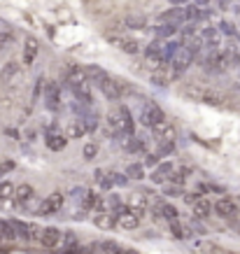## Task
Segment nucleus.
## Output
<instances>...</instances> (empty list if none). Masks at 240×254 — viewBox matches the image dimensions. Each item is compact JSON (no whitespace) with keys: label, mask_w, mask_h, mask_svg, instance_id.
Instances as JSON below:
<instances>
[{"label":"nucleus","mask_w":240,"mask_h":254,"mask_svg":"<svg viewBox=\"0 0 240 254\" xmlns=\"http://www.w3.org/2000/svg\"><path fill=\"white\" fill-rule=\"evenodd\" d=\"M93 224L98 226V229H115V215L112 212H96L93 215Z\"/></svg>","instance_id":"obj_30"},{"label":"nucleus","mask_w":240,"mask_h":254,"mask_svg":"<svg viewBox=\"0 0 240 254\" xmlns=\"http://www.w3.org/2000/svg\"><path fill=\"white\" fill-rule=\"evenodd\" d=\"M63 203H65V196H63L61 191H52V193H49V196H47V198L38 205L35 215H38V217L56 215V212H61V210H63Z\"/></svg>","instance_id":"obj_6"},{"label":"nucleus","mask_w":240,"mask_h":254,"mask_svg":"<svg viewBox=\"0 0 240 254\" xmlns=\"http://www.w3.org/2000/svg\"><path fill=\"white\" fill-rule=\"evenodd\" d=\"M7 135H9V138H19V133L12 131V128H7Z\"/></svg>","instance_id":"obj_54"},{"label":"nucleus","mask_w":240,"mask_h":254,"mask_svg":"<svg viewBox=\"0 0 240 254\" xmlns=\"http://www.w3.org/2000/svg\"><path fill=\"white\" fill-rule=\"evenodd\" d=\"M84 193H86L84 187H75V189H70V196H72V198H77V200L84 198Z\"/></svg>","instance_id":"obj_50"},{"label":"nucleus","mask_w":240,"mask_h":254,"mask_svg":"<svg viewBox=\"0 0 240 254\" xmlns=\"http://www.w3.org/2000/svg\"><path fill=\"white\" fill-rule=\"evenodd\" d=\"M16 229V238L21 240V243H31V224L28 222H21V219H12Z\"/></svg>","instance_id":"obj_32"},{"label":"nucleus","mask_w":240,"mask_h":254,"mask_svg":"<svg viewBox=\"0 0 240 254\" xmlns=\"http://www.w3.org/2000/svg\"><path fill=\"white\" fill-rule=\"evenodd\" d=\"M161 193L166 196V198H182V193H184V187L182 185H175V182H166V185H161Z\"/></svg>","instance_id":"obj_35"},{"label":"nucleus","mask_w":240,"mask_h":254,"mask_svg":"<svg viewBox=\"0 0 240 254\" xmlns=\"http://www.w3.org/2000/svg\"><path fill=\"white\" fill-rule=\"evenodd\" d=\"M124 173H126V177H128V180H135V182H140V180H145V175H147V168H145V163L135 161V163H128Z\"/></svg>","instance_id":"obj_29"},{"label":"nucleus","mask_w":240,"mask_h":254,"mask_svg":"<svg viewBox=\"0 0 240 254\" xmlns=\"http://www.w3.org/2000/svg\"><path fill=\"white\" fill-rule=\"evenodd\" d=\"M191 2H194L196 7H210L212 5V0H191Z\"/></svg>","instance_id":"obj_51"},{"label":"nucleus","mask_w":240,"mask_h":254,"mask_svg":"<svg viewBox=\"0 0 240 254\" xmlns=\"http://www.w3.org/2000/svg\"><path fill=\"white\" fill-rule=\"evenodd\" d=\"M189 2H191V0H171V5H180V7H182V5H189Z\"/></svg>","instance_id":"obj_53"},{"label":"nucleus","mask_w":240,"mask_h":254,"mask_svg":"<svg viewBox=\"0 0 240 254\" xmlns=\"http://www.w3.org/2000/svg\"><path fill=\"white\" fill-rule=\"evenodd\" d=\"M191 63H196V56L186 49V47H180L175 59L171 61V79H180L186 70L191 68Z\"/></svg>","instance_id":"obj_4"},{"label":"nucleus","mask_w":240,"mask_h":254,"mask_svg":"<svg viewBox=\"0 0 240 254\" xmlns=\"http://www.w3.org/2000/svg\"><path fill=\"white\" fill-rule=\"evenodd\" d=\"M212 212H215L219 219H233V217L240 212V208L231 196H219V198L212 203Z\"/></svg>","instance_id":"obj_8"},{"label":"nucleus","mask_w":240,"mask_h":254,"mask_svg":"<svg viewBox=\"0 0 240 254\" xmlns=\"http://www.w3.org/2000/svg\"><path fill=\"white\" fill-rule=\"evenodd\" d=\"M65 135H68L70 140H79L86 135V128H84V122L82 119H72V122L65 126Z\"/></svg>","instance_id":"obj_26"},{"label":"nucleus","mask_w":240,"mask_h":254,"mask_svg":"<svg viewBox=\"0 0 240 254\" xmlns=\"http://www.w3.org/2000/svg\"><path fill=\"white\" fill-rule=\"evenodd\" d=\"M191 229H194L196 233H201V236H205V233H208V229H205V226L201 224V219H196V217H194V222H191Z\"/></svg>","instance_id":"obj_49"},{"label":"nucleus","mask_w":240,"mask_h":254,"mask_svg":"<svg viewBox=\"0 0 240 254\" xmlns=\"http://www.w3.org/2000/svg\"><path fill=\"white\" fill-rule=\"evenodd\" d=\"M61 238H63V229H59V226H42L38 243L45 247V250H59Z\"/></svg>","instance_id":"obj_9"},{"label":"nucleus","mask_w":240,"mask_h":254,"mask_svg":"<svg viewBox=\"0 0 240 254\" xmlns=\"http://www.w3.org/2000/svg\"><path fill=\"white\" fill-rule=\"evenodd\" d=\"M198 35H201L203 40L219 38V28H217V23H210V26H201V28H198Z\"/></svg>","instance_id":"obj_39"},{"label":"nucleus","mask_w":240,"mask_h":254,"mask_svg":"<svg viewBox=\"0 0 240 254\" xmlns=\"http://www.w3.org/2000/svg\"><path fill=\"white\" fill-rule=\"evenodd\" d=\"M38 52H40L38 40H35V38H26V42H23V54H21L23 65H33V61L38 59Z\"/></svg>","instance_id":"obj_20"},{"label":"nucleus","mask_w":240,"mask_h":254,"mask_svg":"<svg viewBox=\"0 0 240 254\" xmlns=\"http://www.w3.org/2000/svg\"><path fill=\"white\" fill-rule=\"evenodd\" d=\"M149 82H152L156 89H166V86H168V82H171V77H168L166 68H156L154 72L149 75Z\"/></svg>","instance_id":"obj_31"},{"label":"nucleus","mask_w":240,"mask_h":254,"mask_svg":"<svg viewBox=\"0 0 240 254\" xmlns=\"http://www.w3.org/2000/svg\"><path fill=\"white\" fill-rule=\"evenodd\" d=\"M201 103H208V105H219V103H222V93L212 91V89H205V91H203Z\"/></svg>","instance_id":"obj_40"},{"label":"nucleus","mask_w":240,"mask_h":254,"mask_svg":"<svg viewBox=\"0 0 240 254\" xmlns=\"http://www.w3.org/2000/svg\"><path fill=\"white\" fill-rule=\"evenodd\" d=\"M203 91H205V89H201V86H186V89H184V93L191 100H201L203 98Z\"/></svg>","instance_id":"obj_44"},{"label":"nucleus","mask_w":240,"mask_h":254,"mask_svg":"<svg viewBox=\"0 0 240 254\" xmlns=\"http://www.w3.org/2000/svg\"><path fill=\"white\" fill-rule=\"evenodd\" d=\"M201 196H203V193H198V191H184V193H182V200H184L186 205L191 208V205H194V203L201 198Z\"/></svg>","instance_id":"obj_46"},{"label":"nucleus","mask_w":240,"mask_h":254,"mask_svg":"<svg viewBox=\"0 0 240 254\" xmlns=\"http://www.w3.org/2000/svg\"><path fill=\"white\" fill-rule=\"evenodd\" d=\"M138 122L142 124L145 128H149V131H152L154 126H159V124L166 122V112H163V110L159 108L156 103H152V100H149V103H145V105L140 108Z\"/></svg>","instance_id":"obj_3"},{"label":"nucleus","mask_w":240,"mask_h":254,"mask_svg":"<svg viewBox=\"0 0 240 254\" xmlns=\"http://www.w3.org/2000/svg\"><path fill=\"white\" fill-rule=\"evenodd\" d=\"M93 180H96V185L101 187V191H112L115 189V180H112V173L110 170H93Z\"/></svg>","instance_id":"obj_22"},{"label":"nucleus","mask_w":240,"mask_h":254,"mask_svg":"<svg viewBox=\"0 0 240 254\" xmlns=\"http://www.w3.org/2000/svg\"><path fill=\"white\" fill-rule=\"evenodd\" d=\"M98 89H101L103 96H105L108 100H112V103H119V100L124 98V84H119V82L112 79L110 75L98 84Z\"/></svg>","instance_id":"obj_10"},{"label":"nucleus","mask_w":240,"mask_h":254,"mask_svg":"<svg viewBox=\"0 0 240 254\" xmlns=\"http://www.w3.org/2000/svg\"><path fill=\"white\" fill-rule=\"evenodd\" d=\"M161 161V156L156 154V152H147V156H145V168H149V166H156V163Z\"/></svg>","instance_id":"obj_47"},{"label":"nucleus","mask_w":240,"mask_h":254,"mask_svg":"<svg viewBox=\"0 0 240 254\" xmlns=\"http://www.w3.org/2000/svg\"><path fill=\"white\" fill-rule=\"evenodd\" d=\"M45 145H47V149H52V152H61V149H65V145H68V135H65V131H61V126L56 122L47 126Z\"/></svg>","instance_id":"obj_5"},{"label":"nucleus","mask_w":240,"mask_h":254,"mask_svg":"<svg viewBox=\"0 0 240 254\" xmlns=\"http://www.w3.org/2000/svg\"><path fill=\"white\" fill-rule=\"evenodd\" d=\"M222 54L226 61V70H236L240 65V45H236V40L226 38V45L222 47Z\"/></svg>","instance_id":"obj_11"},{"label":"nucleus","mask_w":240,"mask_h":254,"mask_svg":"<svg viewBox=\"0 0 240 254\" xmlns=\"http://www.w3.org/2000/svg\"><path fill=\"white\" fill-rule=\"evenodd\" d=\"M196 191L198 193H224V189L217 185H210V182H198V185H196Z\"/></svg>","instance_id":"obj_41"},{"label":"nucleus","mask_w":240,"mask_h":254,"mask_svg":"<svg viewBox=\"0 0 240 254\" xmlns=\"http://www.w3.org/2000/svg\"><path fill=\"white\" fill-rule=\"evenodd\" d=\"M171 233L178 240H189L194 231H191V226H189V224H182L180 219H175V222H171Z\"/></svg>","instance_id":"obj_28"},{"label":"nucleus","mask_w":240,"mask_h":254,"mask_svg":"<svg viewBox=\"0 0 240 254\" xmlns=\"http://www.w3.org/2000/svg\"><path fill=\"white\" fill-rule=\"evenodd\" d=\"M152 135H154V140L156 142H161V140H175V135H178V133H175V128H173L171 124H159V126H154V128H152Z\"/></svg>","instance_id":"obj_25"},{"label":"nucleus","mask_w":240,"mask_h":254,"mask_svg":"<svg viewBox=\"0 0 240 254\" xmlns=\"http://www.w3.org/2000/svg\"><path fill=\"white\" fill-rule=\"evenodd\" d=\"M42 89H45V77H38L35 79V89H33V105L42 98Z\"/></svg>","instance_id":"obj_43"},{"label":"nucleus","mask_w":240,"mask_h":254,"mask_svg":"<svg viewBox=\"0 0 240 254\" xmlns=\"http://www.w3.org/2000/svg\"><path fill=\"white\" fill-rule=\"evenodd\" d=\"M0 208H16L14 185L9 180H0Z\"/></svg>","instance_id":"obj_18"},{"label":"nucleus","mask_w":240,"mask_h":254,"mask_svg":"<svg viewBox=\"0 0 240 254\" xmlns=\"http://www.w3.org/2000/svg\"><path fill=\"white\" fill-rule=\"evenodd\" d=\"M126 205L131 208V212H135V215L142 219V217L147 215V191H133L131 196H128V200H126Z\"/></svg>","instance_id":"obj_13"},{"label":"nucleus","mask_w":240,"mask_h":254,"mask_svg":"<svg viewBox=\"0 0 240 254\" xmlns=\"http://www.w3.org/2000/svg\"><path fill=\"white\" fill-rule=\"evenodd\" d=\"M42 98H45V108L49 110V112H59V110L63 108V89H61V82H56V79H45Z\"/></svg>","instance_id":"obj_2"},{"label":"nucleus","mask_w":240,"mask_h":254,"mask_svg":"<svg viewBox=\"0 0 240 254\" xmlns=\"http://www.w3.org/2000/svg\"><path fill=\"white\" fill-rule=\"evenodd\" d=\"M86 68V75H89V82H91V84H101L103 79L108 77V72H105V70L101 68V65H84Z\"/></svg>","instance_id":"obj_34"},{"label":"nucleus","mask_w":240,"mask_h":254,"mask_svg":"<svg viewBox=\"0 0 240 254\" xmlns=\"http://www.w3.org/2000/svg\"><path fill=\"white\" fill-rule=\"evenodd\" d=\"M110 42L115 47H119L124 54H128V56H135V54H140L142 52V47H140V42L135 38H128V35H124V38H119V35H112L110 38Z\"/></svg>","instance_id":"obj_16"},{"label":"nucleus","mask_w":240,"mask_h":254,"mask_svg":"<svg viewBox=\"0 0 240 254\" xmlns=\"http://www.w3.org/2000/svg\"><path fill=\"white\" fill-rule=\"evenodd\" d=\"M191 212H194L196 219H208V217L212 215V203H210L205 196H201V198L191 205Z\"/></svg>","instance_id":"obj_23"},{"label":"nucleus","mask_w":240,"mask_h":254,"mask_svg":"<svg viewBox=\"0 0 240 254\" xmlns=\"http://www.w3.org/2000/svg\"><path fill=\"white\" fill-rule=\"evenodd\" d=\"M21 72V65H19V61H14V59H9V61H5V65L0 68V82L2 84H9L12 79L16 77Z\"/></svg>","instance_id":"obj_21"},{"label":"nucleus","mask_w":240,"mask_h":254,"mask_svg":"<svg viewBox=\"0 0 240 254\" xmlns=\"http://www.w3.org/2000/svg\"><path fill=\"white\" fill-rule=\"evenodd\" d=\"M96 156H98V145L96 142H86L84 149H82V159L84 161H93Z\"/></svg>","instance_id":"obj_42"},{"label":"nucleus","mask_w":240,"mask_h":254,"mask_svg":"<svg viewBox=\"0 0 240 254\" xmlns=\"http://www.w3.org/2000/svg\"><path fill=\"white\" fill-rule=\"evenodd\" d=\"M59 247H63L65 252H72V250H77L79 247V240H77V233L75 231H63V238H61V245Z\"/></svg>","instance_id":"obj_33"},{"label":"nucleus","mask_w":240,"mask_h":254,"mask_svg":"<svg viewBox=\"0 0 240 254\" xmlns=\"http://www.w3.org/2000/svg\"><path fill=\"white\" fill-rule=\"evenodd\" d=\"M173 168H175V163L173 161H159L154 166V170L149 173V180H152L154 185H166L173 175Z\"/></svg>","instance_id":"obj_14"},{"label":"nucleus","mask_w":240,"mask_h":254,"mask_svg":"<svg viewBox=\"0 0 240 254\" xmlns=\"http://www.w3.org/2000/svg\"><path fill=\"white\" fill-rule=\"evenodd\" d=\"M65 86H68V91H72V89H77V86L82 84H91L89 82V75H86V68L84 65H77V63H70V65H65Z\"/></svg>","instance_id":"obj_7"},{"label":"nucleus","mask_w":240,"mask_h":254,"mask_svg":"<svg viewBox=\"0 0 240 254\" xmlns=\"http://www.w3.org/2000/svg\"><path fill=\"white\" fill-rule=\"evenodd\" d=\"M154 35L156 38H161V40H171V38H175L180 33V26L178 23H156L154 28Z\"/></svg>","instance_id":"obj_24"},{"label":"nucleus","mask_w":240,"mask_h":254,"mask_svg":"<svg viewBox=\"0 0 240 254\" xmlns=\"http://www.w3.org/2000/svg\"><path fill=\"white\" fill-rule=\"evenodd\" d=\"M112 173V180H115V187H126L131 180L126 177V173H117V170H110Z\"/></svg>","instance_id":"obj_45"},{"label":"nucleus","mask_w":240,"mask_h":254,"mask_svg":"<svg viewBox=\"0 0 240 254\" xmlns=\"http://www.w3.org/2000/svg\"><path fill=\"white\" fill-rule=\"evenodd\" d=\"M219 28V35H224V38H231V40H240V31L238 26L233 21H229V19H222V21L217 23Z\"/></svg>","instance_id":"obj_27"},{"label":"nucleus","mask_w":240,"mask_h":254,"mask_svg":"<svg viewBox=\"0 0 240 254\" xmlns=\"http://www.w3.org/2000/svg\"><path fill=\"white\" fill-rule=\"evenodd\" d=\"M14 243H19V238H16V229L12 219H2L0 217V250H7Z\"/></svg>","instance_id":"obj_12"},{"label":"nucleus","mask_w":240,"mask_h":254,"mask_svg":"<svg viewBox=\"0 0 240 254\" xmlns=\"http://www.w3.org/2000/svg\"><path fill=\"white\" fill-rule=\"evenodd\" d=\"M110 205H108V198L105 196H101L98 198V203H96V208H93V212H108Z\"/></svg>","instance_id":"obj_48"},{"label":"nucleus","mask_w":240,"mask_h":254,"mask_svg":"<svg viewBox=\"0 0 240 254\" xmlns=\"http://www.w3.org/2000/svg\"><path fill=\"white\" fill-rule=\"evenodd\" d=\"M196 63H198V65H201L205 72H210V75H222V72H226V61H224L222 49L203 52V54L196 59Z\"/></svg>","instance_id":"obj_1"},{"label":"nucleus","mask_w":240,"mask_h":254,"mask_svg":"<svg viewBox=\"0 0 240 254\" xmlns=\"http://www.w3.org/2000/svg\"><path fill=\"white\" fill-rule=\"evenodd\" d=\"M229 2H231V0H217L215 5H217V7L222 9V12H226V9H229Z\"/></svg>","instance_id":"obj_52"},{"label":"nucleus","mask_w":240,"mask_h":254,"mask_svg":"<svg viewBox=\"0 0 240 254\" xmlns=\"http://www.w3.org/2000/svg\"><path fill=\"white\" fill-rule=\"evenodd\" d=\"M156 215L161 217V219H166V222H175V219H180V210L173 205V203H168V200H159L154 205Z\"/></svg>","instance_id":"obj_19"},{"label":"nucleus","mask_w":240,"mask_h":254,"mask_svg":"<svg viewBox=\"0 0 240 254\" xmlns=\"http://www.w3.org/2000/svg\"><path fill=\"white\" fill-rule=\"evenodd\" d=\"M175 149H178V145H175V140H161V142H156V154L161 156H171L175 154Z\"/></svg>","instance_id":"obj_37"},{"label":"nucleus","mask_w":240,"mask_h":254,"mask_svg":"<svg viewBox=\"0 0 240 254\" xmlns=\"http://www.w3.org/2000/svg\"><path fill=\"white\" fill-rule=\"evenodd\" d=\"M98 198H101V193H98V191H91V189H86L84 198L79 200V208H82V210H86V212H89V210H93V208H96V203H98Z\"/></svg>","instance_id":"obj_36"},{"label":"nucleus","mask_w":240,"mask_h":254,"mask_svg":"<svg viewBox=\"0 0 240 254\" xmlns=\"http://www.w3.org/2000/svg\"><path fill=\"white\" fill-rule=\"evenodd\" d=\"M35 200V189L31 185H19L14 187V203L16 208L23 210V208H31V203Z\"/></svg>","instance_id":"obj_15"},{"label":"nucleus","mask_w":240,"mask_h":254,"mask_svg":"<svg viewBox=\"0 0 240 254\" xmlns=\"http://www.w3.org/2000/svg\"><path fill=\"white\" fill-rule=\"evenodd\" d=\"M126 28H133V31H145V28H147V19H145V16L128 14L126 16Z\"/></svg>","instance_id":"obj_38"},{"label":"nucleus","mask_w":240,"mask_h":254,"mask_svg":"<svg viewBox=\"0 0 240 254\" xmlns=\"http://www.w3.org/2000/svg\"><path fill=\"white\" fill-rule=\"evenodd\" d=\"M156 21L159 23H178V26H182V23L186 21L184 19V7H180V5H171L168 9H163L161 14L156 16Z\"/></svg>","instance_id":"obj_17"}]
</instances>
